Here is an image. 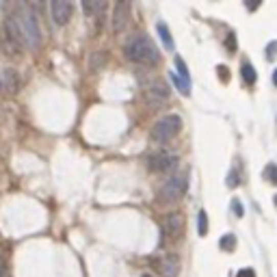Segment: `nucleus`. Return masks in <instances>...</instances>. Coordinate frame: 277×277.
Segmentation results:
<instances>
[{"mask_svg":"<svg viewBox=\"0 0 277 277\" xmlns=\"http://www.w3.org/2000/svg\"><path fill=\"white\" fill-rule=\"evenodd\" d=\"M128 17H130V3H117L113 9V31L115 33H122L126 26H128Z\"/></svg>","mask_w":277,"mask_h":277,"instance_id":"obj_9","label":"nucleus"},{"mask_svg":"<svg viewBox=\"0 0 277 277\" xmlns=\"http://www.w3.org/2000/svg\"><path fill=\"white\" fill-rule=\"evenodd\" d=\"M219 74H221V78H229V74H227V67H223V65H219Z\"/></svg>","mask_w":277,"mask_h":277,"instance_id":"obj_23","label":"nucleus"},{"mask_svg":"<svg viewBox=\"0 0 277 277\" xmlns=\"http://www.w3.org/2000/svg\"><path fill=\"white\" fill-rule=\"evenodd\" d=\"M241 78L247 82V85H253V82H256L258 74H256L251 63H243V65H241Z\"/></svg>","mask_w":277,"mask_h":277,"instance_id":"obj_16","label":"nucleus"},{"mask_svg":"<svg viewBox=\"0 0 277 277\" xmlns=\"http://www.w3.org/2000/svg\"><path fill=\"white\" fill-rule=\"evenodd\" d=\"M227 45H229V50H232V52L236 50V43H234V35H229V37H227Z\"/></svg>","mask_w":277,"mask_h":277,"instance_id":"obj_24","label":"nucleus"},{"mask_svg":"<svg viewBox=\"0 0 277 277\" xmlns=\"http://www.w3.org/2000/svg\"><path fill=\"white\" fill-rule=\"evenodd\" d=\"M273 85H275V87H277V70H275V72H273Z\"/></svg>","mask_w":277,"mask_h":277,"instance_id":"obj_26","label":"nucleus"},{"mask_svg":"<svg viewBox=\"0 0 277 277\" xmlns=\"http://www.w3.org/2000/svg\"><path fill=\"white\" fill-rule=\"evenodd\" d=\"M145 165L152 173H171L178 167V156L173 152H154L147 156Z\"/></svg>","mask_w":277,"mask_h":277,"instance_id":"obj_6","label":"nucleus"},{"mask_svg":"<svg viewBox=\"0 0 277 277\" xmlns=\"http://www.w3.org/2000/svg\"><path fill=\"white\" fill-rule=\"evenodd\" d=\"M141 277H154V275H150V273H145V275H141Z\"/></svg>","mask_w":277,"mask_h":277,"instance_id":"obj_27","label":"nucleus"},{"mask_svg":"<svg viewBox=\"0 0 277 277\" xmlns=\"http://www.w3.org/2000/svg\"><path fill=\"white\" fill-rule=\"evenodd\" d=\"M264 180L271 182L273 187H277V165H275V163H269V165L264 167Z\"/></svg>","mask_w":277,"mask_h":277,"instance_id":"obj_17","label":"nucleus"},{"mask_svg":"<svg viewBox=\"0 0 277 277\" xmlns=\"http://www.w3.org/2000/svg\"><path fill=\"white\" fill-rule=\"evenodd\" d=\"M167 98H169V89L165 87L163 82H156V85H152L145 91V100L150 106H163L167 102Z\"/></svg>","mask_w":277,"mask_h":277,"instance_id":"obj_10","label":"nucleus"},{"mask_svg":"<svg viewBox=\"0 0 277 277\" xmlns=\"http://www.w3.org/2000/svg\"><path fill=\"white\" fill-rule=\"evenodd\" d=\"M156 31H158V37L163 39L165 48H167V50H173V39H171V33H169V29H167V24H165V22H158V24H156Z\"/></svg>","mask_w":277,"mask_h":277,"instance_id":"obj_14","label":"nucleus"},{"mask_svg":"<svg viewBox=\"0 0 277 277\" xmlns=\"http://www.w3.org/2000/svg\"><path fill=\"white\" fill-rule=\"evenodd\" d=\"M5 43L13 54H20L24 45H29L26 43V35L22 31L17 15H9L5 20Z\"/></svg>","mask_w":277,"mask_h":277,"instance_id":"obj_4","label":"nucleus"},{"mask_svg":"<svg viewBox=\"0 0 277 277\" xmlns=\"http://www.w3.org/2000/svg\"><path fill=\"white\" fill-rule=\"evenodd\" d=\"M0 277H11V273H9V269H7V264L0 260Z\"/></svg>","mask_w":277,"mask_h":277,"instance_id":"obj_22","label":"nucleus"},{"mask_svg":"<svg viewBox=\"0 0 277 277\" xmlns=\"http://www.w3.org/2000/svg\"><path fill=\"white\" fill-rule=\"evenodd\" d=\"M124 54L130 63L136 65H156L160 61V52L145 33H136L124 45Z\"/></svg>","mask_w":277,"mask_h":277,"instance_id":"obj_1","label":"nucleus"},{"mask_svg":"<svg viewBox=\"0 0 277 277\" xmlns=\"http://www.w3.org/2000/svg\"><path fill=\"white\" fill-rule=\"evenodd\" d=\"M187 191H189V171H175L160 187L158 201L160 204H175L187 195Z\"/></svg>","mask_w":277,"mask_h":277,"instance_id":"obj_2","label":"nucleus"},{"mask_svg":"<svg viewBox=\"0 0 277 277\" xmlns=\"http://www.w3.org/2000/svg\"><path fill=\"white\" fill-rule=\"evenodd\" d=\"M106 0H85L82 3V9H85V13L87 15H98V13H102L106 11Z\"/></svg>","mask_w":277,"mask_h":277,"instance_id":"obj_13","label":"nucleus"},{"mask_svg":"<svg viewBox=\"0 0 277 277\" xmlns=\"http://www.w3.org/2000/svg\"><path fill=\"white\" fill-rule=\"evenodd\" d=\"M50 13H52L54 24L65 26V24L72 20L74 5H72V3H67V0H52V3H50Z\"/></svg>","mask_w":277,"mask_h":277,"instance_id":"obj_8","label":"nucleus"},{"mask_svg":"<svg viewBox=\"0 0 277 277\" xmlns=\"http://www.w3.org/2000/svg\"><path fill=\"white\" fill-rule=\"evenodd\" d=\"M221 249H225V251H234L236 249V236L227 234V236L221 238Z\"/></svg>","mask_w":277,"mask_h":277,"instance_id":"obj_19","label":"nucleus"},{"mask_svg":"<svg viewBox=\"0 0 277 277\" xmlns=\"http://www.w3.org/2000/svg\"><path fill=\"white\" fill-rule=\"evenodd\" d=\"M0 89H5L7 94H17V89H20V76H17V72L13 67H5L3 74H0Z\"/></svg>","mask_w":277,"mask_h":277,"instance_id":"obj_11","label":"nucleus"},{"mask_svg":"<svg viewBox=\"0 0 277 277\" xmlns=\"http://www.w3.org/2000/svg\"><path fill=\"white\" fill-rule=\"evenodd\" d=\"M180 128H182V119L180 115H165L160 117L158 122H156V126L152 128V141L156 143H165V141H169V138H173L175 134L180 132Z\"/></svg>","mask_w":277,"mask_h":277,"instance_id":"obj_3","label":"nucleus"},{"mask_svg":"<svg viewBox=\"0 0 277 277\" xmlns=\"http://www.w3.org/2000/svg\"><path fill=\"white\" fill-rule=\"evenodd\" d=\"M238 277H253V271L251 269H245V271L238 273Z\"/></svg>","mask_w":277,"mask_h":277,"instance_id":"obj_25","label":"nucleus"},{"mask_svg":"<svg viewBox=\"0 0 277 277\" xmlns=\"http://www.w3.org/2000/svg\"><path fill=\"white\" fill-rule=\"evenodd\" d=\"M160 273L163 277H175L178 275V258L175 256H167L160 260Z\"/></svg>","mask_w":277,"mask_h":277,"instance_id":"obj_12","label":"nucleus"},{"mask_svg":"<svg viewBox=\"0 0 277 277\" xmlns=\"http://www.w3.org/2000/svg\"><path fill=\"white\" fill-rule=\"evenodd\" d=\"M163 232L169 238H180L184 234V215L182 212H169L167 217L163 219Z\"/></svg>","mask_w":277,"mask_h":277,"instance_id":"obj_7","label":"nucleus"},{"mask_svg":"<svg viewBox=\"0 0 277 277\" xmlns=\"http://www.w3.org/2000/svg\"><path fill=\"white\" fill-rule=\"evenodd\" d=\"M169 78H171V82H173V87L178 89L182 96H189V94H191V82L182 80V78H180V76H178V74H175V72H171V74H169Z\"/></svg>","mask_w":277,"mask_h":277,"instance_id":"obj_15","label":"nucleus"},{"mask_svg":"<svg viewBox=\"0 0 277 277\" xmlns=\"http://www.w3.org/2000/svg\"><path fill=\"white\" fill-rule=\"evenodd\" d=\"M232 206H234L236 217H243V215H245V208L241 206V201H238V199H234V201H232Z\"/></svg>","mask_w":277,"mask_h":277,"instance_id":"obj_21","label":"nucleus"},{"mask_svg":"<svg viewBox=\"0 0 277 277\" xmlns=\"http://www.w3.org/2000/svg\"><path fill=\"white\" fill-rule=\"evenodd\" d=\"M175 67H178V76H180L182 80L191 82V80H189V70H187V63H184L180 57H175Z\"/></svg>","mask_w":277,"mask_h":277,"instance_id":"obj_20","label":"nucleus"},{"mask_svg":"<svg viewBox=\"0 0 277 277\" xmlns=\"http://www.w3.org/2000/svg\"><path fill=\"white\" fill-rule=\"evenodd\" d=\"M17 20H20V26L26 35V43L31 48H39L41 43V29H39V22H37V15L33 9H24L22 13H17Z\"/></svg>","mask_w":277,"mask_h":277,"instance_id":"obj_5","label":"nucleus"},{"mask_svg":"<svg viewBox=\"0 0 277 277\" xmlns=\"http://www.w3.org/2000/svg\"><path fill=\"white\" fill-rule=\"evenodd\" d=\"M197 232H199V236H206V232H208V215L204 210H199V215H197Z\"/></svg>","mask_w":277,"mask_h":277,"instance_id":"obj_18","label":"nucleus"}]
</instances>
